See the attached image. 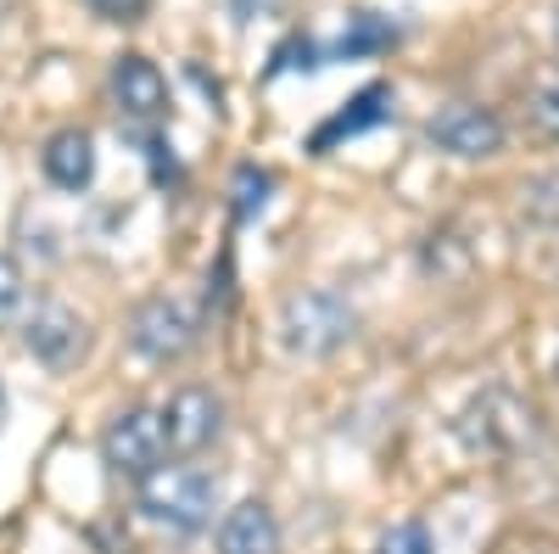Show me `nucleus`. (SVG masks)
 <instances>
[{"instance_id": "obj_11", "label": "nucleus", "mask_w": 559, "mask_h": 554, "mask_svg": "<svg viewBox=\"0 0 559 554\" xmlns=\"http://www.w3.org/2000/svg\"><path fill=\"white\" fill-rule=\"evenodd\" d=\"M381 118H392V84H369V90H358V96L331 118V123H319L313 129V152L324 157V152H336L342 141H353V134H364V129H376Z\"/></svg>"}, {"instance_id": "obj_17", "label": "nucleus", "mask_w": 559, "mask_h": 554, "mask_svg": "<svg viewBox=\"0 0 559 554\" xmlns=\"http://www.w3.org/2000/svg\"><path fill=\"white\" fill-rule=\"evenodd\" d=\"M96 7V17H107V23H134L140 12H146V0H90Z\"/></svg>"}, {"instance_id": "obj_2", "label": "nucleus", "mask_w": 559, "mask_h": 554, "mask_svg": "<svg viewBox=\"0 0 559 554\" xmlns=\"http://www.w3.org/2000/svg\"><path fill=\"white\" fill-rule=\"evenodd\" d=\"M353 331H358V314L331 286H302V292H292L286 303H280V342H286V353H297V358L336 353Z\"/></svg>"}, {"instance_id": "obj_1", "label": "nucleus", "mask_w": 559, "mask_h": 554, "mask_svg": "<svg viewBox=\"0 0 559 554\" xmlns=\"http://www.w3.org/2000/svg\"><path fill=\"white\" fill-rule=\"evenodd\" d=\"M140 510L163 532L197 538L218 510V476H207L202 465H163L157 476L140 482Z\"/></svg>"}, {"instance_id": "obj_6", "label": "nucleus", "mask_w": 559, "mask_h": 554, "mask_svg": "<svg viewBox=\"0 0 559 554\" xmlns=\"http://www.w3.org/2000/svg\"><path fill=\"white\" fill-rule=\"evenodd\" d=\"M163 426H168V448L179 459H191L202 448L218 443L224 432V403L207 392V387H179L168 403H163Z\"/></svg>"}, {"instance_id": "obj_8", "label": "nucleus", "mask_w": 559, "mask_h": 554, "mask_svg": "<svg viewBox=\"0 0 559 554\" xmlns=\"http://www.w3.org/2000/svg\"><path fill=\"white\" fill-rule=\"evenodd\" d=\"M23 342L39 364H51V369H68L79 353H84V319L68 308V303H34L28 319H23Z\"/></svg>"}, {"instance_id": "obj_3", "label": "nucleus", "mask_w": 559, "mask_h": 554, "mask_svg": "<svg viewBox=\"0 0 559 554\" xmlns=\"http://www.w3.org/2000/svg\"><path fill=\"white\" fill-rule=\"evenodd\" d=\"M168 426H163V409H123L118 421L102 432V459L107 471L123 476V482H146L168 465Z\"/></svg>"}, {"instance_id": "obj_18", "label": "nucleus", "mask_w": 559, "mask_h": 554, "mask_svg": "<svg viewBox=\"0 0 559 554\" xmlns=\"http://www.w3.org/2000/svg\"><path fill=\"white\" fill-rule=\"evenodd\" d=\"M543 118L559 129V90H543Z\"/></svg>"}, {"instance_id": "obj_4", "label": "nucleus", "mask_w": 559, "mask_h": 554, "mask_svg": "<svg viewBox=\"0 0 559 554\" xmlns=\"http://www.w3.org/2000/svg\"><path fill=\"white\" fill-rule=\"evenodd\" d=\"M197 337H202L197 308L185 303V297H168V292L152 297L146 308L134 314V326H129L134 353H140V358H152V364H168V358H179V353H191Z\"/></svg>"}, {"instance_id": "obj_9", "label": "nucleus", "mask_w": 559, "mask_h": 554, "mask_svg": "<svg viewBox=\"0 0 559 554\" xmlns=\"http://www.w3.org/2000/svg\"><path fill=\"white\" fill-rule=\"evenodd\" d=\"M464 421H487V426H464V437H471L476 448L487 453H503V448H521L532 437V409H521L509 392H487Z\"/></svg>"}, {"instance_id": "obj_10", "label": "nucleus", "mask_w": 559, "mask_h": 554, "mask_svg": "<svg viewBox=\"0 0 559 554\" xmlns=\"http://www.w3.org/2000/svg\"><path fill=\"white\" fill-rule=\"evenodd\" d=\"M39 163H45V179H51L57 191H90V179H96V141H90L84 129H57L51 141H45Z\"/></svg>"}, {"instance_id": "obj_12", "label": "nucleus", "mask_w": 559, "mask_h": 554, "mask_svg": "<svg viewBox=\"0 0 559 554\" xmlns=\"http://www.w3.org/2000/svg\"><path fill=\"white\" fill-rule=\"evenodd\" d=\"M218 554H280V521L263 498L236 504L218 521Z\"/></svg>"}, {"instance_id": "obj_19", "label": "nucleus", "mask_w": 559, "mask_h": 554, "mask_svg": "<svg viewBox=\"0 0 559 554\" xmlns=\"http://www.w3.org/2000/svg\"><path fill=\"white\" fill-rule=\"evenodd\" d=\"M554 39H559V17H554Z\"/></svg>"}, {"instance_id": "obj_7", "label": "nucleus", "mask_w": 559, "mask_h": 554, "mask_svg": "<svg viewBox=\"0 0 559 554\" xmlns=\"http://www.w3.org/2000/svg\"><path fill=\"white\" fill-rule=\"evenodd\" d=\"M107 90H112L118 118H129V123H163L168 118V79L146 57H134V51L118 57L107 73Z\"/></svg>"}, {"instance_id": "obj_5", "label": "nucleus", "mask_w": 559, "mask_h": 554, "mask_svg": "<svg viewBox=\"0 0 559 554\" xmlns=\"http://www.w3.org/2000/svg\"><path fill=\"white\" fill-rule=\"evenodd\" d=\"M426 141L448 157H464V163H476V157H492L503 146V123L498 113L476 107V102H453L442 107L431 123H426Z\"/></svg>"}, {"instance_id": "obj_15", "label": "nucleus", "mask_w": 559, "mask_h": 554, "mask_svg": "<svg viewBox=\"0 0 559 554\" xmlns=\"http://www.w3.org/2000/svg\"><path fill=\"white\" fill-rule=\"evenodd\" d=\"M23 314H28V281H23V269L0 252V326H17Z\"/></svg>"}, {"instance_id": "obj_16", "label": "nucleus", "mask_w": 559, "mask_h": 554, "mask_svg": "<svg viewBox=\"0 0 559 554\" xmlns=\"http://www.w3.org/2000/svg\"><path fill=\"white\" fill-rule=\"evenodd\" d=\"M381 554H437V543H431V532L419 527V521H397L381 538Z\"/></svg>"}, {"instance_id": "obj_14", "label": "nucleus", "mask_w": 559, "mask_h": 554, "mask_svg": "<svg viewBox=\"0 0 559 554\" xmlns=\"http://www.w3.org/2000/svg\"><path fill=\"white\" fill-rule=\"evenodd\" d=\"M269 191H274V179L263 174V168H236V219L247 224V219H258L263 208H269Z\"/></svg>"}, {"instance_id": "obj_13", "label": "nucleus", "mask_w": 559, "mask_h": 554, "mask_svg": "<svg viewBox=\"0 0 559 554\" xmlns=\"http://www.w3.org/2000/svg\"><path fill=\"white\" fill-rule=\"evenodd\" d=\"M386 45H397V28L381 17V12H353L347 28L324 45V62H347V57H376L386 51Z\"/></svg>"}]
</instances>
